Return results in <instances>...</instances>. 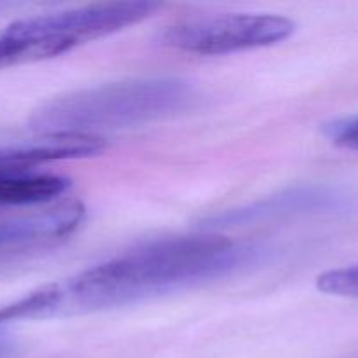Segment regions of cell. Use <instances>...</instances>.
Here are the masks:
<instances>
[{"mask_svg":"<svg viewBox=\"0 0 358 358\" xmlns=\"http://www.w3.org/2000/svg\"><path fill=\"white\" fill-rule=\"evenodd\" d=\"M327 133L336 145L358 152V115L334 122L329 126Z\"/></svg>","mask_w":358,"mask_h":358,"instance_id":"obj_9","label":"cell"},{"mask_svg":"<svg viewBox=\"0 0 358 358\" xmlns=\"http://www.w3.org/2000/svg\"><path fill=\"white\" fill-rule=\"evenodd\" d=\"M294 30V21L276 14L226 13L178 21L163 31L161 42L189 55L220 56L280 44Z\"/></svg>","mask_w":358,"mask_h":358,"instance_id":"obj_4","label":"cell"},{"mask_svg":"<svg viewBox=\"0 0 358 358\" xmlns=\"http://www.w3.org/2000/svg\"><path fill=\"white\" fill-rule=\"evenodd\" d=\"M157 9V2L126 0L17 20L0 30V69L62 56L87 42L133 27Z\"/></svg>","mask_w":358,"mask_h":358,"instance_id":"obj_3","label":"cell"},{"mask_svg":"<svg viewBox=\"0 0 358 358\" xmlns=\"http://www.w3.org/2000/svg\"><path fill=\"white\" fill-rule=\"evenodd\" d=\"M80 201H59L34 213L0 219V268L55 247L84 220Z\"/></svg>","mask_w":358,"mask_h":358,"instance_id":"obj_5","label":"cell"},{"mask_svg":"<svg viewBox=\"0 0 358 358\" xmlns=\"http://www.w3.org/2000/svg\"><path fill=\"white\" fill-rule=\"evenodd\" d=\"M317 287L329 296L358 301V264L325 271L318 276Z\"/></svg>","mask_w":358,"mask_h":358,"instance_id":"obj_8","label":"cell"},{"mask_svg":"<svg viewBox=\"0 0 358 358\" xmlns=\"http://www.w3.org/2000/svg\"><path fill=\"white\" fill-rule=\"evenodd\" d=\"M198 100V90L180 77L121 80L48 101L31 117V129L38 135L100 136L178 117Z\"/></svg>","mask_w":358,"mask_h":358,"instance_id":"obj_2","label":"cell"},{"mask_svg":"<svg viewBox=\"0 0 358 358\" xmlns=\"http://www.w3.org/2000/svg\"><path fill=\"white\" fill-rule=\"evenodd\" d=\"M14 352V339L3 325H0V358H7Z\"/></svg>","mask_w":358,"mask_h":358,"instance_id":"obj_10","label":"cell"},{"mask_svg":"<svg viewBox=\"0 0 358 358\" xmlns=\"http://www.w3.org/2000/svg\"><path fill=\"white\" fill-rule=\"evenodd\" d=\"M350 203L352 201L346 192L331 185H306V187H294L275 196H268L252 205L215 213L205 220V226L208 229H217V227L247 226L262 220L268 222L283 217L336 213L348 208Z\"/></svg>","mask_w":358,"mask_h":358,"instance_id":"obj_6","label":"cell"},{"mask_svg":"<svg viewBox=\"0 0 358 358\" xmlns=\"http://www.w3.org/2000/svg\"><path fill=\"white\" fill-rule=\"evenodd\" d=\"M257 252L217 233L163 238L0 308V325L96 313L208 282L248 264Z\"/></svg>","mask_w":358,"mask_h":358,"instance_id":"obj_1","label":"cell"},{"mask_svg":"<svg viewBox=\"0 0 358 358\" xmlns=\"http://www.w3.org/2000/svg\"><path fill=\"white\" fill-rule=\"evenodd\" d=\"M65 177L38 171H0V205L49 206L69 189Z\"/></svg>","mask_w":358,"mask_h":358,"instance_id":"obj_7","label":"cell"}]
</instances>
